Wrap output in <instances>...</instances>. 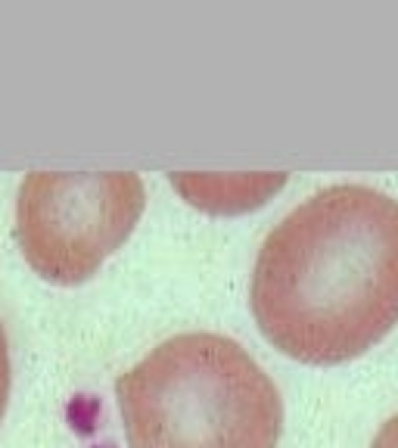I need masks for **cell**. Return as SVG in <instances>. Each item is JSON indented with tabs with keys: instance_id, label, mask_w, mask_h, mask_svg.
<instances>
[{
	"instance_id": "cell-1",
	"label": "cell",
	"mask_w": 398,
	"mask_h": 448,
	"mask_svg": "<svg viewBox=\"0 0 398 448\" xmlns=\"http://www.w3.org/2000/svg\"><path fill=\"white\" fill-rule=\"evenodd\" d=\"M249 305L274 348L302 364H342L398 324V199L330 184L261 240Z\"/></svg>"
},
{
	"instance_id": "cell-5",
	"label": "cell",
	"mask_w": 398,
	"mask_h": 448,
	"mask_svg": "<svg viewBox=\"0 0 398 448\" xmlns=\"http://www.w3.org/2000/svg\"><path fill=\"white\" fill-rule=\"evenodd\" d=\"M370 448H398V414L389 417V420L379 427V433L373 436Z\"/></svg>"
},
{
	"instance_id": "cell-3",
	"label": "cell",
	"mask_w": 398,
	"mask_h": 448,
	"mask_svg": "<svg viewBox=\"0 0 398 448\" xmlns=\"http://www.w3.org/2000/svg\"><path fill=\"white\" fill-rule=\"evenodd\" d=\"M143 205L134 171H31L16 193L19 252L50 283H84L134 234Z\"/></svg>"
},
{
	"instance_id": "cell-2",
	"label": "cell",
	"mask_w": 398,
	"mask_h": 448,
	"mask_svg": "<svg viewBox=\"0 0 398 448\" xmlns=\"http://www.w3.org/2000/svg\"><path fill=\"white\" fill-rule=\"evenodd\" d=\"M128 448H277L283 402L236 339L190 330L115 380Z\"/></svg>"
},
{
	"instance_id": "cell-4",
	"label": "cell",
	"mask_w": 398,
	"mask_h": 448,
	"mask_svg": "<svg viewBox=\"0 0 398 448\" xmlns=\"http://www.w3.org/2000/svg\"><path fill=\"white\" fill-rule=\"evenodd\" d=\"M10 346H6V330L0 324V420H3V411H6V398H10Z\"/></svg>"
}]
</instances>
